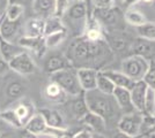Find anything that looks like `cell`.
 I'll use <instances>...</instances> for the list:
<instances>
[{
  "mask_svg": "<svg viewBox=\"0 0 155 138\" xmlns=\"http://www.w3.org/2000/svg\"><path fill=\"white\" fill-rule=\"evenodd\" d=\"M124 20L126 23H129L130 26H142L143 23L147 22V17L145 16V14L141 13L140 11L134 9V8H127V11L124 13Z\"/></svg>",
  "mask_w": 155,
  "mask_h": 138,
  "instance_id": "cb8c5ba5",
  "label": "cell"
},
{
  "mask_svg": "<svg viewBox=\"0 0 155 138\" xmlns=\"http://www.w3.org/2000/svg\"><path fill=\"white\" fill-rule=\"evenodd\" d=\"M20 30V20L9 21L5 16L0 19V37L8 41H13Z\"/></svg>",
  "mask_w": 155,
  "mask_h": 138,
  "instance_id": "2e32d148",
  "label": "cell"
},
{
  "mask_svg": "<svg viewBox=\"0 0 155 138\" xmlns=\"http://www.w3.org/2000/svg\"><path fill=\"white\" fill-rule=\"evenodd\" d=\"M111 97H114V99L116 100L117 105L119 106V108L123 109L126 114L134 112V107H133L132 101H131L130 90L125 89V87H118V86H116L114 92H112Z\"/></svg>",
  "mask_w": 155,
  "mask_h": 138,
  "instance_id": "5bb4252c",
  "label": "cell"
},
{
  "mask_svg": "<svg viewBox=\"0 0 155 138\" xmlns=\"http://www.w3.org/2000/svg\"><path fill=\"white\" fill-rule=\"evenodd\" d=\"M23 12H25V7L22 4H12L7 6L4 16L9 21H18L21 19Z\"/></svg>",
  "mask_w": 155,
  "mask_h": 138,
  "instance_id": "f546056e",
  "label": "cell"
},
{
  "mask_svg": "<svg viewBox=\"0 0 155 138\" xmlns=\"http://www.w3.org/2000/svg\"><path fill=\"white\" fill-rule=\"evenodd\" d=\"M18 45H20L23 50L32 51L38 58L43 57L45 53L46 46L44 41V37H28L22 36L18 40Z\"/></svg>",
  "mask_w": 155,
  "mask_h": 138,
  "instance_id": "7c38bea8",
  "label": "cell"
},
{
  "mask_svg": "<svg viewBox=\"0 0 155 138\" xmlns=\"http://www.w3.org/2000/svg\"><path fill=\"white\" fill-rule=\"evenodd\" d=\"M0 138H2V133L1 132H0Z\"/></svg>",
  "mask_w": 155,
  "mask_h": 138,
  "instance_id": "bcb514c9",
  "label": "cell"
},
{
  "mask_svg": "<svg viewBox=\"0 0 155 138\" xmlns=\"http://www.w3.org/2000/svg\"><path fill=\"white\" fill-rule=\"evenodd\" d=\"M95 8H107V7L114 6L115 0H91Z\"/></svg>",
  "mask_w": 155,
  "mask_h": 138,
  "instance_id": "8d00e7d4",
  "label": "cell"
},
{
  "mask_svg": "<svg viewBox=\"0 0 155 138\" xmlns=\"http://www.w3.org/2000/svg\"><path fill=\"white\" fill-rule=\"evenodd\" d=\"M8 6V2L7 0H0V19L5 15V12H6V8Z\"/></svg>",
  "mask_w": 155,
  "mask_h": 138,
  "instance_id": "60d3db41",
  "label": "cell"
},
{
  "mask_svg": "<svg viewBox=\"0 0 155 138\" xmlns=\"http://www.w3.org/2000/svg\"><path fill=\"white\" fill-rule=\"evenodd\" d=\"M72 138H93V132L91 130H88V129H82L80 131L75 132Z\"/></svg>",
  "mask_w": 155,
  "mask_h": 138,
  "instance_id": "f35d334b",
  "label": "cell"
},
{
  "mask_svg": "<svg viewBox=\"0 0 155 138\" xmlns=\"http://www.w3.org/2000/svg\"><path fill=\"white\" fill-rule=\"evenodd\" d=\"M142 1H145V2H147V4H148V2H152V1H154V0H142Z\"/></svg>",
  "mask_w": 155,
  "mask_h": 138,
  "instance_id": "f6af8a7d",
  "label": "cell"
},
{
  "mask_svg": "<svg viewBox=\"0 0 155 138\" xmlns=\"http://www.w3.org/2000/svg\"><path fill=\"white\" fill-rule=\"evenodd\" d=\"M70 6V1L68 0H54V12H53V16L57 17H63L64 14L66 13L67 8Z\"/></svg>",
  "mask_w": 155,
  "mask_h": 138,
  "instance_id": "d590c367",
  "label": "cell"
},
{
  "mask_svg": "<svg viewBox=\"0 0 155 138\" xmlns=\"http://www.w3.org/2000/svg\"><path fill=\"white\" fill-rule=\"evenodd\" d=\"M97 69L91 67H80L77 69L79 84L82 91H91L96 89Z\"/></svg>",
  "mask_w": 155,
  "mask_h": 138,
  "instance_id": "30bf717a",
  "label": "cell"
},
{
  "mask_svg": "<svg viewBox=\"0 0 155 138\" xmlns=\"http://www.w3.org/2000/svg\"><path fill=\"white\" fill-rule=\"evenodd\" d=\"M50 78H51V82L57 83L70 96L75 97L82 92L80 84H79V81H78L77 69L74 67L64 68L58 72H52L50 74Z\"/></svg>",
  "mask_w": 155,
  "mask_h": 138,
  "instance_id": "3957f363",
  "label": "cell"
},
{
  "mask_svg": "<svg viewBox=\"0 0 155 138\" xmlns=\"http://www.w3.org/2000/svg\"><path fill=\"white\" fill-rule=\"evenodd\" d=\"M93 138H105V137H104L102 133H94V135H93Z\"/></svg>",
  "mask_w": 155,
  "mask_h": 138,
  "instance_id": "ee69618b",
  "label": "cell"
},
{
  "mask_svg": "<svg viewBox=\"0 0 155 138\" xmlns=\"http://www.w3.org/2000/svg\"><path fill=\"white\" fill-rule=\"evenodd\" d=\"M44 23L45 20L42 17L29 19L25 23L23 30L25 36L28 37H44Z\"/></svg>",
  "mask_w": 155,
  "mask_h": 138,
  "instance_id": "ac0fdd59",
  "label": "cell"
},
{
  "mask_svg": "<svg viewBox=\"0 0 155 138\" xmlns=\"http://www.w3.org/2000/svg\"><path fill=\"white\" fill-rule=\"evenodd\" d=\"M44 93H45L46 98L52 103H56V104H63L67 99V93L54 82H51L46 86Z\"/></svg>",
  "mask_w": 155,
  "mask_h": 138,
  "instance_id": "44dd1931",
  "label": "cell"
},
{
  "mask_svg": "<svg viewBox=\"0 0 155 138\" xmlns=\"http://www.w3.org/2000/svg\"><path fill=\"white\" fill-rule=\"evenodd\" d=\"M75 97L77 98L72 103V113L77 120H81L84 118V114L88 112V107H87L86 99H84V92L82 91L80 94H78Z\"/></svg>",
  "mask_w": 155,
  "mask_h": 138,
  "instance_id": "484cf974",
  "label": "cell"
},
{
  "mask_svg": "<svg viewBox=\"0 0 155 138\" xmlns=\"http://www.w3.org/2000/svg\"><path fill=\"white\" fill-rule=\"evenodd\" d=\"M72 67L71 62L68 61V59L65 57L64 54H54L49 57L48 60L44 63V70L48 72L49 75L54 72H58L60 69L64 68H70Z\"/></svg>",
  "mask_w": 155,
  "mask_h": 138,
  "instance_id": "e0dca14e",
  "label": "cell"
},
{
  "mask_svg": "<svg viewBox=\"0 0 155 138\" xmlns=\"http://www.w3.org/2000/svg\"><path fill=\"white\" fill-rule=\"evenodd\" d=\"M37 137H38V136H36L35 133H32L31 131H29L25 127L20 128L19 132H18V138H37Z\"/></svg>",
  "mask_w": 155,
  "mask_h": 138,
  "instance_id": "74e56055",
  "label": "cell"
},
{
  "mask_svg": "<svg viewBox=\"0 0 155 138\" xmlns=\"http://www.w3.org/2000/svg\"><path fill=\"white\" fill-rule=\"evenodd\" d=\"M109 97L111 96L103 94L96 89L91 91H86L84 99H86L88 111L103 116L105 120L108 118H111L114 115V105L110 101Z\"/></svg>",
  "mask_w": 155,
  "mask_h": 138,
  "instance_id": "7a4b0ae2",
  "label": "cell"
},
{
  "mask_svg": "<svg viewBox=\"0 0 155 138\" xmlns=\"http://www.w3.org/2000/svg\"><path fill=\"white\" fill-rule=\"evenodd\" d=\"M79 122L87 125L88 128H91V131H95L96 133H103L107 129V120L103 116L89 111L84 114L81 120H79Z\"/></svg>",
  "mask_w": 155,
  "mask_h": 138,
  "instance_id": "4fadbf2b",
  "label": "cell"
},
{
  "mask_svg": "<svg viewBox=\"0 0 155 138\" xmlns=\"http://www.w3.org/2000/svg\"><path fill=\"white\" fill-rule=\"evenodd\" d=\"M25 0H7L8 5H12V4H22Z\"/></svg>",
  "mask_w": 155,
  "mask_h": 138,
  "instance_id": "7bdbcfd3",
  "label": "cell"
},
{
  "mask_svg": "<svg viewBox=\"0 0 155 138\" xmlns=\"http://www.w3.org/2000/svg\"><path fill=\"white\" fill-rule=\"evenodd\" d=\"M115 84L108 78L101 70H97L96 75V90L102 92L107 96H112V92L115 90Z\"/></svg>",
  "mask_w": 155,
  "mask_h": 138,
  "instance_id": "d4e9b609",
  "label": "cell"
},
{
  "mask_svg": "<svg viewBox=\"0 0 155 138\" xmlns=\"http://www.w3.org/2000/svg\"><path fill=\"white\" fill-rule=\"evenodd\" d=\"M32 11L38 17L45 20L53 15L54 0H32Z\"/></svg>",
  "mask_w": 155,
  "mask_h": 138,
  "instance_id": "d6986e66",
  "label": "cell"
},
{
  "mask_svg": "<svg viewBox=\"0 0 155 138\" xmlns=\"http://www.w3.org/2000/svg\"><path fill=\"white\" fill-rule=\"evenodd\" d=\"M149 66V61L138 55H131L123 60L122 72L125 74L132 81H141Z\"/></svg>",
  "mask_w": 155,
  "mask_h": 138,
  "instance_id": "5b68a950",
  "label": "cell"
},
{
  "mask_svg": "<svg viewBox=\"0 0 155 138\" xmlns=\"http://www.w3.org/2000/svg\"><path fill=\"white\" fill-rule=\"evenodd\" d=\"M131 55H138L146 60L154 59V40L137 37L130 45Z\"/></svg>",
  "mask_w": 155,
  "mask_h": 138,
  "instance_id": "9c48e42d",
  "label": "cell"
},
{
  "mask_svg": "<svg viewBox=\"0 0 155 138\" xmlns=\"http://www.w3.org/2000/svg\"><path fill=\"white\" fill-rule=\"evenodd\" d=\"M9 69L18 72L20 75H30L36 70L35 61L31 58V55L26 51H22L18 55L8 61Z\"/></svg>",
  "mask_w": 155,
  "mask_h": 138,
  "instance_id": "52a82bcc",
  "label": "cell"
},
{
  "mask_svg": "<svg viewBox=\"0 0 155 138\" xmlns=\"http://www.w3.org/2000/svg\"><path fill=\"white\" fill-rule=\"evenodd\" d=\"M23 91H25V86L18 81H14L7 85L6 96L9 99H18L23 94Z\"/></svg>",
  "mask_w": 155,
  "mask_h": 138,
  "instance_id": "836d02e7",
  "label": "cell"
},
{
  "mask_svg": "<svg viewBox=\"0 0 155 138\" xmlns=\"http://www.w3.org/2000/svg\"><path fill=\"white\" fill-rule=\"evenodd\" d=\"M91 14L101 26H116L122 16L119 8L115 6H110L107 8H95V11Z\"/></svg>",
  "mask_w": 155,
  "mask_h": 138,
  "instance_id": "ba28073f",
  "label": "cell"
},
{
  "mask_svg": "<svg viewBox=\"0 0 155 138\" xmlns=\"http://www.w3.org/2000/svg\"><path fill=\"white\" fill-rule=\"evenodd\" d=\"M104 75L110 78V81L115 84V86L118 87H125L127 90H131V87L134 84V81L127 77L122 72H114V70H101Z\"/></svg>",
  "mask_w": 155,
  "mask_h": 138,
  "instance_id": "ffe728a7",
  "label": "cell"
},
{
  "mask_svg": "<svg viewBox=\"0 0 155 138\" xmlns=\"http://www.w3.org/2000/svg\"><path fill=\"white\" fill-rule=\"evenodd\" d=\"M26 129H28L29 131H31L32 133H35L36 136H42V135H48V136H52L54 138H63L67 135V130H63V129H54L51 128L46 124V122L44 121L43 116L41 114H34L27 121L25 125Z\"/></svg>",
  "mask_w": 155,
  "mask_h": 138,
  "instance_id": "277c9868",
  "label": "cell"
},
{
  "mask_svg": "<svg viewBox=\"0 0 155 138\" xmlns=\"http://www.w3.org/2000/svg\"><path fill=\"white\" fill-rule=\"evenodd\" d=\"M141 123L142 113H139V114L130 113L120 118L117 128H118V131L129 137H137L141 132Z\"/></svg>",
  "mask_w": 155,
  "mask_h": 138,
  "instance_id": "8992f818",
  "label": "cell"
},
{
  "mask_svg": "<svg viewBox=\"0 0 155 138\" xmlns=\"http://www.w3.org/2000/svg\"><path fill=\"white\" fill-rule=\"evenodd\" d=\"M39 114L43 116L46 124L54 129H63V130H67L66 125H65V121L63 115L56 111V109H51V108H42L39 109Z\"/></svg>",
  "mask_w": 155,
  "mask_h": 138,
  "instance_id": "9a60e30c",
  "label": "cell"
},
{
  "mask_svg": "<svg viewBox=\"0 0 155 138\" xmlns=\"http://www.w3.org/2000/svg\"><path fill=\"white\" fill-rule=\"evenodd\" d=\"M147 84L143 81H137L134 82L133 86L130 90V96H131V101L134 109L140 113H143V106H145V97H146V91H147Z\"/></svg>",
  "mask_w": 155,
  "mask_h": 138,
  "instance_id": "8fae6325",
  "label": "cell"
},
{
  "mask_svg": "<svg viewBox=\"0 0 155 138\" xmlns=\"http://www.w3.org/2000/svg\"><path fill=\"white\" fill-rule=\"evenodd\" d=\"M66 30V26L64 24V21L60 17L57 16H50L45 19V23H44V36L50 35V33L57 32V31H63Z\"/></svg>",
  "mask_w": 155,
  "mask_h": 138,
  "instance_id": "4316f807",
  "label": "cell"
},
{
  "mask_svg": "<svg viewBox=\"0 0 155 138\" xmlns=\"http://www.w3.org/2000/svg\"><path fill=\"white\" fill-rule=\"evenodd\" d=\"M88 5L87 0L75 1L70 4L66 13L61 17V20H66L70 23L71 29L77 32L78 36H82L86 29V24L88 21Z\"/></svg>",
  "mask_w": 155,
  "mask_h": 138,
  "instance_id": "6da1fadb",
  "label": "cell"
},
{
  "mask_svg": "<svg viewBox=\"0 0 155 138\" xmlns=\"http://www.w3.org/2000/svg\"><path fill=\"white\" fill-rule=\"evenodd\" d=\"M22 51H25V50L20 45L14 44V43L8 41V40H5L4 38L0 37V54H1L2 59L6 60L7 62Z\"/></svg>",
  "mask_w": 155,
  "mask_h": 138,
  "instance_id": "7402d4cb",
  "label": "cell"
},
{
  "mask_svg": "<svg viewBox=\"0 0 155 138\" xmlns=\"http://www.w3.org/2000/svg\"><path fill=\"white\" fill-rule=\"evenodd\" d=\"M34 105H30V104H21L19 105L14 111L16 113V115L20 118V120L22 121V123L25 124L27 121L30 118V116L34 115Z\"/></svg>",
  "mask_w": 155,
  "mask_h": 138,
  "instance_id": "d6a6232c",
  "label": "cell"
},
{
  "mask_svg": "<svg viewBox=\"0 0 155 138\" xmlns=\"http://www.w3.org/2000/svg\"><path fill=\"white\" fill-rule=\"evenodd\" d=\"M137 31H138V37L146 38L149 40L155 39V26L154 22H149L147 21L146 23H143L142 26H136Z\"/></svg>",
  "mask_w": 155,
  "mask_h": 138,
  "instance_id": "4dcf8cb0",
  "label": "cell"
},
{
  "mask_svg": "<svg viewBox=\"0 0 155 138\" xmlns=\"http://www.w3.org/2000/svg\"><path fill=\"white\" fill-rule=\"evenodd\" d=\"M66 38H67V30L57 31V32L46 35V36H44V41H45L46 48H54V47H58Z\"/></svg>",
  "mask_w": 155,
  "mask_h": 138,
  "instance_id": "83f0119b",
  "label": "cell"
},
{
  "mask_svg": "<svg viewBox=\"0 0 155 138\" xmlns=\"http://www.w3.org/2000/svg\"><path fill=\"white\" fill-rule=\"evenodd\" d=\"M139 1H140V0H123V5L126 6L127 8H130V7H132L133 5L138 4Z\"/></svg>",
  "mask_w": 155,
  "mask_h": 138,
  "instance_id": "b9f144b4",
  "label": "cell"
},
{
  "mask_svg": "<svg viewBox=\"0 0 155 138\" xmlns=\"http://www.w3.org/2000/svg\"><path fill=\"white\" fill-rule=\"evenodd\" d=\"M9 65L6 60H4L2 58H0V76L2 75H6L7 72H9Z\"/></svg>",
  "mask_w": 155,
  "mask_h": 138,
  "instance_id": "ab89813d",
  "label": "cell"
},
{
  "mask_svg": "<svg viewBox=\"0 0 155 138\" xmlns=\"http://www.w3.org/2000/svg\"><path fill=\"white\" fill-rule=\"evenodd\" d=\"M107 44L109 45L111 51H122L127 45V37L124 36L120 31H112L111 35L104 38Z\"/></svg>",
  "mask_w": 155,
  "mask_h": 138,
  "instance_id": "603a6c76",
  "label": "cell"
},
{
  "mask_svg": "<svg viewBox=\"0 0 155 138\" xmlns=\"http://www.w3.org/2000/svg\"><path fill=\"white\" fill-rule=\"evenodd\" d=\"M155 108V89L147 87L146 97H145V106H143V113L150 116H154Z\"/></svg>",
  "mask_w": 155,
  "mask_h": 138,
  "instance_id": "1f68e13d",
  "label": "cell"
},
{
  "mask_svg": "<svg viewBox=\"0 0 155 138\" xmlns=\"http://www.w3.org/2000/svg\"><path fill=\"white\" fill-rule=\"evenodd\" d=\"M142 81L147 84L148 87L155 89V62H154V59L149 60L148 69H147L146 74L143 75Z\"/></svg>",
  "mask_w": 155,
  "mask_h": 138,
  "instance_id": "e575fe53",
  "label": "cell"
},
{
  "mask_svg": "<svg viewBox=\"0 0 155 138\" xmlns=\"http://www.w3.org/2000/svg\"><path fill=\"white\" fill-rule=\"evenodd\" d=\"M0 118L4 122H6L7 124L12 125L13 128H16V129H20L25 125L22 123V121L20 120L19 116L16 115L14 109H6V111L0 112Z\"/></svg>",
  "mask_w": 155,
  "mask_h": 138,
  "instance_id": "f1b7e54d",
  "label": "cell"
}]
</instances>
